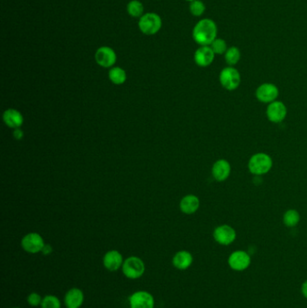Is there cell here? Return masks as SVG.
<instances>
[{
	"label": "cell",
	"instance_id": "1",
	"mask_svg": "<svg viewBox=\"0 0 307 308\" xmlns=\"http://www.w3.org/2000/svg\"><path fill=\"white\" fill-rule=\"evenodd\" d=\"M193 39L200 46H210L217 38V25L209 18H203L195 24L192 32Z\"/></svg>",
	"mask_w": 307,
	"mask_h": 308
},
{
	"label": "cell",
	"instance_id": "2",
	"mask_svg": "<svg viewBox=\"0 0 307 308\" xmlns=\"http://www.w3.org/2000/svg\"><path fill=\"white\" fill-rule=\"evenodd\" d=\"M273 161L271 157L267 155V153L259 152L251 156L249 160L248 168L251 174L255 176H261L267 174L272 168Z\"/></svg>",
	"mask_w": 307,
	"mask_h": 308
},
{
	"label": "cell",
	"instance_id": "3",
	"mask_svg": "<svg viewBox=\"0 0 307 308\" xmlns=\"http://www.w3.org/2000/svg\"><path fill=\"white\" fill-rule=\"evenodd\" d=\"M122 270L124 276L129 280H137L144 276L145 272V264L144 260L139 257H128L122 266Z\"/></svg>",
	"mask_w": 307,
	"mask_h": 308
},
{
	"label": "cell",
	"instance_id": "4",
	"mask_svg": "<svg viewBox=\"0 0 307 308\" xmlns=\"http://www.w3.org/2000/svg\"><path fill=\"white\" fill-rule=\"evenodd\" d=\"M139 28L146 36H153L160 31L162 25L161 18L155 13H147L140 18Z\"/></svg>",
	"mask_w": 307,
	"mask_h": 308
},
{
	"label": "cell",
	"instance_id": "5",
	"mask_svg": "<svg viewBox=\"0 0 307 308\" xmlns=\"http://www.w3.org/2000/svg\"><path fill=\"white\" fill-rule=\"evenodd\" d=\"M220 83L223 88L229 91L235 90L241 84V75L237 69L228 66L220 72Z\"/></svg>",
	"mask_w": 307,
	"mask_h": 308
},
{
	"label": "cell",
	"instance_id": "6",
	"mask_svg": "<svg viewBox=\"0 0 307 308\" xmlns=\"http://www.w3.org/2000/svg\"><path fill=\"white\" fill-rule=\"evenodd\" d=\"M251 263V255L245 251L231 252L228 258V265L234 271H244Z\"/></svg>",
	"mask_w": 307,
	"mask_h": 308
},
{
	"label": "cell",
	"instance_id": "7",
	"mask_svg": "<svg viewBox=\"0 0 307 308\" xmlns=\"http://www.w3.org/2000/svg\"><path fill=\"white\" fill-rule=\"evenodd\" d=\"M44 240L37 232H30L23 237L21 241V246L25 252L31 254L42 252L44 249Z\"/></svg>",
	"mask_w": 307,
	"mask_h": 308
},
{
	"label": "cell",
	"instance_id": "8",
	"mask_svg": "<svg viewBox=\"0 0 307 308\" xmlns=\"http://www.w3.org/2000/svg\"><path fill=\"white\" fill-rule=\"evenodd\" d=\"M236 231L228 224L217 226L213 232V237L217 244L223 246L231 245L236 240Z\"/></svg>",
	"mask_w": 307,
	"mask_h": 308
},
{
	"label": "cell",
	"instance_id": "9",
	"mask_svg": "<svg viewBox=\"0 0 307 308\" xmlns=\"http://www.w3.org/2000/svg\"><path fill=\"white\" fill-rule=\"evenodd\" d=\"M129 304L130 308H154L155 300L151 293L139 290L129 297Z\"/></svg>",
	"mask_w": 307,
	"mask_h": 308
},
{
	"label": "cell",
	"instance_id": "10",
	"mask_svg": "<svg viewBox=\"0 0 307 308\" xmlns=\"http://www.w3.org/2000/svg\"><path fill=\"white\" fill-rule=\"evenodd\" d=\"M279 88L272 83H263L256 90L257 99L265 104H270L276 101L279 96Z\"/></svg>",
	"mask_w": 307,
	"mask_h": 308
},
{
	"label": "cell",
	"instance_id": "11",
	"mask_svg": "<svg viewBox=\"0 0 307 308\" xmlns=\"http://www.w3.org/2000/svg\"><path fill=\"white\" fill-rule=\"evenodd\" d=\"M96 63L103 68H110L116 63V53L108 46H102L97 49L95 54Z\"/></svg>",
	"mask_w": 307,
	"mask_h": 308
},
{
	"label": "cell",
	"instance_id": "12",
	"mask_svg": "<svg viewBox=\"0 0 307 308\" xmlns=\"http://www.w3.org/2000/svg\"><path fill=\"white\" fill-rule=\"evenodd\" d=\"M287 114V107L281 101L276 100L267 106V119L272 123L282 122L286 118Z\"/></svg>",
	"mask_w": 307,
	"mask_h": 308
},
{
	"label": "cell",
	"instance_id": "13",
	"mask_svg": "<svg viewBox=\"0 0 307 308\" xmlns=\"http://www.w3.org/2000/svg\"><path fill=\"white\" fill-rule=\"evenodd\" d=\"M215 56L216 54L213 52L210 46H200L199 48L195 51L194 60L197 66L204 68L213 63Z\"/></svg>",
	"mask_w": 307,
	"mask_h": 308
},
{
	"label": "cell",
	"instance_id": "14",
	"mask_svg": "<svg viewBox=\"0 0 307 308\" xmlns=\"http://www.w3.org/2000/svg\"><path fill=\"white\" fill-rule=\"evenodd\" d=\"M123 255L118 251L112 250L107 252L103 258V264L108 271H116L124 264Z\"/></svg>",
	"mask_w": 307,
	"mask_h": 308
},
{
	"label": "cell",
	"instance_id": "15",
	"mask_svg": "<svg viewBox=\"0 0 307 308\" xmlns=\"http://www.w3.org/2000/svg\"><path fill=\"white\" fill-rule=\"evenodd\" d=\"M212 174H213L214 179L217 181H219V182L224 181V180H227L231 174V165L227 160H223V159L216 160L213 165Z\"/></svg>",
	"mask_w": 307,
	"mask_h": 308
},
{
	"label": "cell",
	"instance_id": "16",
	"mask_svg": "<svg viewBox=\"0 0 307 308\" xmlns=\"http://www.w3.org/2000/svg\"><path fill=\"white\" fill-rule=\"evenodd\" d=\"M84 293L81 289L72 288L64 296V303L67 308H80L84 302Z\"/></svg>",
	"mask_w": 307,
	"mask_h": 308
},
{
	"label": "cell",
	"instance_id": "17",
	"mask_svg": "<svg viewBox=\"0 0 307 308\" xmlns=\"http://www.w3.org/2000/svg\"><path fill=\"white\" fill-rule=\"evenodd\" d=\"M3 120L7 126L10 128H20L24 123V116L18 110L14 108H9L3 114Z\"/></svg>",
	"mask_w": 307,
	"mask_h": 308
},
{
	"label": "cell",
	"instance_id": "18",
	"mask_svg": "<svg viewBox=\"0 0 307 308\" xmlns=\"http://www.w3.org/2000/svg\"><path fill=\"white\" fill-rule=\"evenodd\" d=\"M193 260L194 258L190 252L188 251H180L173 257L172 264L180 270H186L188 268H190Z\"/></svg>",
	"mask_w": 307,
	"mask_h": 308
},
{
	"label": "cell",
	"instance_id": "19",
	"mask_svg": "<svg viewBox=\"0 0 307 308\" xmlns=\"http://www.w3.org/2000/svg\"><path fill=\"white\" fill-rule=\"evenodd\" d=\"M200 207L199 198L195 195H188L184 196L180 201V208L182 213L186 215L195 214Z\"/></svg>",
	"mask_w": 307,
	"mask_h": 308
},
{
	"label": "cell",
	"instance_id": "20",
	"mask_svg": "<svg viewBox=\"0 0 307 308\" xmlns=\"http://www.w3.org/2000/svg\"><path fill=\"white\" fill-rule=\"evenodd\" d=\"M108 78L112 83L116 85L124 84L126 80V72L120 67H114L108 72Z\"/></svg>",
	"mask_w": 307,
	"mask_h": 308
},
{
	"label": "cell",
	"instance_id": "21",
	"mask_svg": "<svg viewBox=\"0 0 307 308\" xmlns=\"http://www.w3.org/2000/svg\"><path fill=\"white\" fill-rule=\"evenodd\" d=\"M241 56H242V54H241L240 49L236 46H231L230 48H228L226 52L224 53V60L229 66L233 67L234 65L239 62Z\"/></svg>",
	"mask_w": 307,
	"mask_h": 308
},
{
	"label": "cell",
	"instance_id": "22",
	"mask_svg": "<svg viewBox=\"0 0 307 308\" xmlns=\"http://www.w3.org/2000/svg\"><path fill=\"white\" fill-rule=\"evenodd\" d=\"M300 222L299 213L295 209H289L285 213L283 216V223L287 227L292 228L296 226Z\"/></svg>",
	"mask_w": 307,
	"mask_h": 308
},
{
	"label": "cell",
	"instance_id": "23",
	"mask_svg": "<svg viewBox=\"0 0 307 308\" xmlns=\"http://www.w3.org/2000/svg\"><path fill=\"white\" fill-rule=\"evenodd\" d=\"M144 5L138 0H132L127 5V12L132 17H142L144 16Z\"/></svg>",
	"mask_w": 307,
	"mask_h": 308
},
{
	"label": "cell",
	"instance_id": "24",
	"mask_svg": "<svg viewBox=\"0 0 307 308\" xmlns=\"http://www.w3.org/2000/svg\"><path fill=\"white\" fill-rule=\"evenodd\" d=\"M41 308H61V303L57 296L47 295L43 298Z\"/></svg>",
	"mask_w": 307,
	"mask_h": 308
},
{
	"label": "cell",
	"instance_id": "25",
	"mask_svg": "<svg viewBox=\"0 0 307 308\" xmlns=\"http://www.w3.org/2000/svg\"><path fill=\"white\" fill-rule=\"evenodd\" d=\"M210 47L213 50V52H215V54L217 55L224 54L228 50L226 42L222 38H216V40L212 43Z\"/></svg>",
	"mask_w": 307,
	"mask_h": 308
},
{
	"label": "cell",
	"instance_id": "26",
	"mask_svg": "<svg viewBox=\"0 0 307 308\" xmlns=\"http://www.w3.org/2000/svg\"><path fill=\"white\" fill-rule=\"evenodd\" d=\"M189 10H190V13L193 16H201L206 11V6L202 1L195 0V1H193L190 3Z\"/></svg>",
	"mask_w": 307,
	"mask_h": 308
},
{
	"label": "cell",
	"instance_id": "27",
	"mask_svg": "<svg viewBox=\"0 0 307 308\" xmlns=\"http://www.w3.org/2000/svg\"><path fill=\"white\" fill-rule=\"evenodd\" d=\"M43 298H44V297H42L40 294H38V293L36 292H32L31 294L28 295V304H30L31 306H38V305H41L42 301H43Z\"/></svg>",
	"mask_w": 307,
	"mask_h": 308
},
{
	"label": "cell",
	"instance_id": "28",
	"mask_svg": "<svg viewBox=\"0 0 307 308\" xmlns=\"http://www.w3.org/2000/svg\"><path fill=\"white\" fill-rule=\"evenodd\" d=\"M14 137L16 140H21L24 137V132L20 130V128L15 129V132L13 133Z\"/></svg>",
	"mask_w": 307,
	"mask_h": 308
},
{
	"label": "cell",
	"instance_id": "29",
	"mask_svg": "<svg viewBox=\"0 0 307 308\" xmlns=\"http://www.w3.org/2000/svg\"><path fill=\"white\" fill-rule=\"evenodd\" d=\"M43 254L44 255H49V254H51L52 252V247L51 245H49V244H45L44 245V249H43Z\"/></svg>",
	"mask_w": 307,
	"mask_h": 308
},
{
	"label": "cell",
	"instance_id": "30",
	"mask_svg": "<svg viewBox=\"0 0 307 308\" xmlns=\"http://www.w3.org/2000/svg\"><path fill=\"white\" fill-rule=\"evenodd\" d=\"M301 292H302L303 297L307 299V280L303 281V284L301 286Z\"/></svg>",
	"mask_w": 307,
	"mask_h": 308
},
{
	"label": "cell",
	"instance_id": "31",
	"mask_svg": "<svg viewBox=\"0 0 307 308\" xmlns=\"http://www.w3.org/2000/svg\"><path fill=\"white\" fill-rule=\"evenodd\" d=\"M186 1H188V2H190V3H191V2H193V1H195V0H186Z\"/></svg>",
	"mask_w": 307,
	"mask_h": 308
},
{
	"label": "cell",
	"instance_id": "32",
	"mask_svg": "<svg viewBox=\"0 0 307 308\" xmlns=\"http://www.w3.org/2000/svg\"><path fill=\"white\" fill-rule=\"evenodd\" d=\"M13 308H20V307H13Z\"/></svg>",
	"mask_w": 307,
	"mask_h": 308
}]
</instances>
